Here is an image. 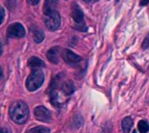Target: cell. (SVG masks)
Here are the masks:
<instances>
[{
    "label": "cell",
    "mask_w": 149,
    "mask_h": 133,
    "mask_svg": "<svg viewBox=\"0 0 149 133\" xmlns=\"http://www.w3.org/2000/svg\"><path fill=\"white\" fill-rule=\"evenodd\" d=\"M74 91L72 81L68 80L63 75L57 76L52 82L50 88L51 100L54 105L60 106L64 105L71 97Z\"/></svg>",
    "instance_id": "1"
},
{
    "label": "cell",
    "mask_w": 149,
    "mask_h": 133,
    "mask_svg": "<svg viewBox=\"0 0 149 133\" xmlns=\"http://www.w3.org/2000/svg\"><path fill=\"white\" fill-rule=\"evenodd\" d=\"M10 117L13 122L22 125L26 122L29 117V109L23 101L14 102L10 107Z\"/></svg>",
    "instance_id": "2"
},
{
    "label": "cell",
    "mask_w": 149,
    "mask_h": 133,
    "mask_svg": "<svg viewBox=\"0 0 149 133\" xmlns=\"http://www.w3.org/2000/svg\"><path fill=\"white\" fill-rule=\"evenodd\" d=\"M44 79V74L40 70H33L26 79V88L30 91H34L43 85Z\"/></svg>",
    "instance_id": "3"
},
{
    "label": "cell",
    "mask_w": 149,
    "mask_h": 133,
    "mask_svg": "<svg viewBox=\"0 0 149 133\" xmlns=\"http://www.w3.org/2000/svg\"><path fill=\"white\" fill-rule=\"evenodd\" d=\"M72 17L76 24V26H75L76 29L82 30V31L86 30V24L84 22L83 11L81 10L79 6L75 3H73L72 6Z\"/></svg>",
    "instance_id": "4"
},
{
    "label": "cell",
    "mask_w": 149,
    "mask_h": 133,
    "mask_svg": "<svg viewBox=\"0 0 149 133\" xmlns=\"http://www.w3.org/2000/svg\"><path fill=\"white\" fill-rule=\"evenodd\" d=\"M45 23L46 27L50 30H56L60 25V17L59 14L57 12V10L45 16Z\"/></svg>",
    "instance_id": "5"
},
{
    "label": "cell",
    "mask_w": 149,
    "mask_h": 133,
    "mask_svg": "<svg viewBox=\"0 0 149 133\" xmlns=\"http://www.w3.org/2000/svg\"><path fill=\"white\" fill-rule=\"evenodd\" d=\"M25 34L24 26L19 23H14L9 25L7 29V36L10 37H23Z\"/></svg>",
    "instance_id": "6"
},
{
    "label": "cell",
    "mask_w": 149,
    "mask_h": 133,
    "mask_svg": "<svg viewBox=\"0 0 149 133\" xmlns=\"http://www.w3.org/2000/svg\"><path fill=\"white\" fill-rule=\"evenodd\" d=\"M61 57H63V59L65 60V62L66 64H71V65L77 64H79V63H80L82 61V58L79 56L73 53L70 50H63Z\"/></svg>",
    "instance_id": "7"
},
{
    "label": "cell",
    "mask_w": 149,
    "mask_h": 133,
    "mask_svg": "<svg viewBox=\"0 0 149 133\" xmlns=\"http://www.w3.org/2000/svg\"><path fill=\"white\" fill-rule=\"evenodd\" d=\"M34 114L35 117L38 120L41 122H49L52 120V114L44 106H38L34 110Z\"/></svg>",
    "instance_id": "8"
},
{
    "label": "cell",
    "mask_w": 149,
    "mask_h": 133,
    "mask_svg": "<svg viewBox=\"0 0 149 133\" xmlns=\"http://www.w3.org/2000/svg\"><path fill=\"white\" fill-rule=\"evenodd\" d=\"M60 56H62V50L59 47H52L47 51V58L52 64H58Z\"/></svg>",
    "instance_id": "9"
},
{
    "label": "cell",
    "mask_w": 149,
    "mask_h": 133,
    "mask_svg": "<svg viewBox=\"0 0 149 133\" xmlns=\"http://www.w3.org/2000/svg\"><path fill=\"white\" fill-rule=\"evenodd\" d=\"M58 3V0H45L44 3V8H43L45 15L47 16L50 13L55 11Z\"/></svg>",
    "instance_id": "10"
},
{
    "label": "cell",
    "mask_w": 149,
    "mask_h": 133,
    "mask_svg": "<svg viewBox=\"0 0 149 133\" xmlns=\"http://www.w3.org/2000/svg\"><path fill=\"white\" fill-rule=\"evenodd\" d=\"M28 66L32 70H39L45 66V63L37 57H31L28 60Z\"/></svg>",
    "instance_id": "11"
},
{
    "label": "cell",
    "mask_w": 149,
    "mask_h": 133,
    "mask_svg": "<svg viewBox=\"0 0 149 133\" xmlns=\"http://www.w3.org/2000/svg\"><path fill=\"white\" fill-rule=\"evenodd\" d=\"M31 32H32V37H33V39L36 43H41L44 38H45V34L43 32L42 30H40L39 28L38 27H33L32 30H31Z\"/></svg>",
    "instance_id": "12"
},
{
    "label": "cell",
    "mask_w": 149,
    "mask_h": 133,
    "mask_svg": "<svg viewBox=\"0 0 149 133\" xmlns=\"http://www.w3.org/2000/svg\"><path fill=\"white\" fill-rule=\"evenodd\" d=\"M133 125H134V122H133V119L130 117L125 118L122 120V123H121V126H122V129H123L124 132L129 133Z\"/></svg>",
    "instance_id": "13"
},
{
    "label": "cell",
    "mask_w": 149,
    "mask_h": 133,
    "mask_svg": "<svg viewBox=\"0 0 149 133\" xmlns=\"http://www.w3.org/2000/svg\"><path fill=\"white\" fill-rule=\"evenodd\" d=\"M138 129L141 133H147L149 131V125L147 121L141 120L138 124Z\"/></svg>",
    "instance_id": "14"
},
{
    "label": "cell",
    "mask_w": 149,
    "mask_h": 133,
    "mask_svg": "<svg viewBox=\"0 0 149 133\" xmlns=\"http://www.w3.org/2000/svg\"><path fill=\"white\" fill-rule=\"evenodd\" d=\"M26 133H50V130L45 126H38L29 130Z\"/></svg>",
    "instance_id": "15"
},
{
    "label": "cell",
    "mask_w": 149,
    "mask_h": 133,
    "mask_svg": "<svg viewBox=\"0 0 149 133\" xmlns=\"http://www.w3.org/2000/svg\"><path fill=\"white\" fill-rule=\"evenodd\" d=\"M39 0H27V3L30 5H37L38 3Z\"/></svg>",
    "instance_id": "16"
},
{
    "label": "cell",
    "mask_w": 149,
    "mask_h": 133,
    "mask_svg": "<svg viewBox=\"0 0 149 133\" xmlns=\"http://www.w3.org/2000/svg\"><path fill=\"white\" fill-rule=\"evenodd\" d=\"M149 46V35L146 37V39H145V42H144V44H143V48H147V47H148Z\"/></svg>",
    "instance_id": "17"
},
{
    "label": "cell",
    "mask_w": 149,
    "mask_h": 133,
    "mask_svg": "<svg viewBox=\"0 0 149 133\" xmlns=\"http://www.w3.org/2000/svg\"><path fill=\"white\" fill-rule=\"evenodd\" d=\"M1 133H11V132H10V130L9 128L3 127V128H2V130H1Z\"/></svg>",
    "instance_id": "18"
},
{
    "label": "cell",
    "mask_w": 149,
    "mask_h": 133,
    "mask_svg": "<svg viewBox=\"0 0 149 133\" xmlns=\"http://www.w3.org/2000/svg\"><path fill=\"white\" fill-rule=\"evenodd\" d=\"M148 3H149V0H141V1L140 2V4H141V6L147 5V4H148Z\"/></svg>",
    "instance_id": "19"
},
{
    "label": "cell",
    "mask_w": 149,
    "mask_h": 133,
    "mask_svg": "<svg viewBox=\"0 0 149 133\" xmlns=\"http://www.w3.org/2000/svg\"><path fill=\"white\" fill-rule=\"evenodd\" d=\"M1 14H2V17H1V24L3 21V17H4V10L3 8H1Z\"/></svg>",
    "instance_id": "20"
},
{
    "label": "cell",
    "mask_w": 149,
    "mask_h": 133,
    "mask_svg": "<svg viewBox=\"0 0 149 133\" xmlns=\"http://www.w3.org/2000/svg\"><path fill=\"white\" fill-rule=\"evenodd\" d=\"M83 1H85V2H86L88 3H94V2H96L98 0H83Z\"/></svg>",
    "instance_id": "21"
},
{
    "label": "cell",
    "mask_w": 149,
    "mask_h": 133,
    "mask_svg": "<svg viewBox=\"0 0 149 133\" xmlns=\"http://www.w3.org/2000/svg\"><path fill=\"white\" fill-rule=\"evenodd\" d=\"M133 133H137V132H136V131H134V132H133Z\"/></svg>",
    "instance_id": "22"
}]
</instances>
